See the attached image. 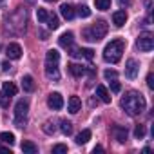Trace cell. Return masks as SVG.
<instances>
[{"label": "cell", "mask_w": 154, "mask_h": 154, "mask_svg": "<svg viewBox=\"0 0 154 154\" xmlns=\"http://www.w3.org/2000/svg\"><path fill=\"white\" fill-rule=\"evenodd\" d=\"M120 105H122V109H123V111H125L129 116L141 114V112L145 111V107H147V103H145V98H143L140 93H136V91H131V93H127V94L122 98Z\"/></svg>", "instance_id": "1"}, {"label": "cell", "mask_w": 154, "mask_h": 154, "mask_svg": "<svg viewBox=\"0 0 154 154\" xmlns=\"http://www.w3.org/2000/svg\"><path fill=\"white\" fill-rule=\"evenodd\" d=\"M125 49V42L122 38H116V40H111L105 49H103V60L109 62V63H118L122 60V53Z\"/></svg>", "instance_id": "2"}, {"label": "cell", "mask_w": 154, "mask_h": 154, "mask_svg": "<svg viewBox=\"0 0 154 154\" xmlns=\"http://www.w3.org/2000/svg\"><path fill=\"white\" fill-rule=\"evenodd\" d=\"M107 31H109V27H107V24L103 22V20H98L96 24H93L91 27H87V29H84V38L87 40V42H100L105 35H107Z\"/></svg>", "instance_id": "3"}, {"label": "cell", "mask_w": 154, "mask_h": 154, "mask_svg": "<svg viewBox=\"0 0 154 154\" xmlns=\"http://www.w3.org/2000/svg\"><path fill=\"white\" fill-rule=\"evenodd\" d=\"M27 111H29V103H27L26 100H20V102L15 105V123H17V127H24Z\"/></svg>", "instance_id": "4"}, {"label": "cell", "mask_w": 154, "mask_h": 154, "mask_svg": "<svg viewBox=\"0 0 154 154\" xmlns=\"http://www.w3.org/2000/svg\"><path fill=\"white\" fill-rule=\"evenodd\" d=\"M136 47H138L140 51H143V53L152 51V47H154V36H152L149 31L141 33V35L138 36V40H136Z\"/></svg>", "instance_id": "5"}, {"label": "cell", "mask_w": 154, "mask_h": 154, "mask_svg": "<svg viewBox=\"0 0 154 154\" xmlns=\"http://www.w3.org/2000/svg\"><path fill=\"white\" fill-rule=\"evenodd\" d=\"M47 105H49L53 111L62 109V107H63V98H62V94H60V93H51V94L47 96Z\"/></svg>", "instance_id": "6"}, {"label": "cell", "mask_w": 154, "mask_h": 154, "mask_svg": "<svg viewBox=\"0 0 154 154\" xmlns=\"http://www.w3.org/2000/svg\"><path fill=\"white\" fill-rule=\"evenodd\" d=\"M6 56L9 58V60H18L20 56H22V47L18 45V44H9L8 47H6Z\"/></svg>", "instance_id": "7"}, {"label": "cell", "mask_w": 154, "mask_h": 154, "mask_svg": "<svg viewBox=\"0 0 154 154\" xmlns=\"http://www.w3.org/2000/svg\"><path fill=\"white\" fill-rule=\"evenodd\" d=\"M138 62L136 60H127V65H125V76H127V78L129 80H134L136 78V74H138Z\"/></svg>", "instance_id": "8"}, {"label": "cell", "mask_w": 154, "mask_h": 154, "mask_svg": "<svg viewBox=\"0 0 154 154\" xmlns=\"http://www.w3.org/2000/svg\"><path fill=\"white\" fill-rule=\"evenodd\" d=\"M112 134H114V138H116L118 143H125V141H127V129H125V127L114 125V127H112Z\"/></svg>", "instance_id": "9"}, {"label": "cell", "mask_w": 154, "mask_h": 154, "mask_svg": "<svg viewBox=\"0 0 154 154\" xmlns=\"http://www.w3.org/2000/svg\"><path fill=\"white\" fill-rule=\"evenodd\" d=\"M80 107H82V102H80L78 96H71V98H69V102H67V109H69L71 114H76V112L80 111Z\"/></svg>", "instance_id": "10"}, {"label": "cell", "mask_w": 154, "mask_h": 154, "mask_svg": "<svg viewBox=\"0 0 154 154\" xmlns=\"http://www.w3.org/2000/svg\"><path fill=\"white\" fill-rule=\"evenodd\" d=\"M60 13H62V17H63L65 20H72L74 15H76L74 8H72L71 4H62V6H60Z\"/></svg>", "instance_id": "11"}, {"label": "cell", "mask_w": 154, "mask_h": 154, "mask_svg": "<svg viewBox=\"0 0 154 154\" xmlns=\"http://www.w3.org/2000/svg\"><path fill=\"white\" fill-rule=\"evenodd\" d=\"M45 76L53 82H58L60 80V71L56 69V65H47L45 63Z\"/></svg>", "instance_id": "12"}, {"label": "cell", "mask_w": 154, "mask_h": 154, "mask_svg": "<svg viewBox=\"0 0 154 154\" xmlns=\"http://www.w3.org/2000/svg\"><path fill=\"white\" fill-rule=\"evenodd\" d=\"M58 60H60V53H58L56 49H49V51L45 53V63H47V65H56Z\"/></svg>", "instance_id": "13"}, {"label": "cell", "mask_w": 154, "mask_h": 154, "mask_svg": "<svg viewBox=\"0 0 154 154\" xmlns=\"http://www.w3.org/2000/svg\"><path fill=\"white\" fill-rule=\"evenodd\" d=\"M125 22H127V13H125V11H116V13H112V24H114L116 27H122Z\"/></svg>", "instance_id": "14"}, {"label": "cell", "mask_w": 154, "mask_h": 154, "mask_svg": "<svg viewBox=\"0 0 154 154\" xmlns=\"http://www.w3.org/2000/svg\"><path fill=\"white\" fill-rule=\"evenodd\" d=\"M67 71H69L72 76H76V78H80V76L85 74V67H82V65H78V63H69V65H67Z\"/></svg>", "instance_id": "15"}, {"label": "cell", "mask_w": 154, "mask_h": 154, "mask_svg": "<svg viewBox=\"0 0 154 154\" xmlns=\"http://www.w3.org/2000/svg\"><path fill=\"white\" fill-rule=\"evenodd\" d=\"M71 56H84L87 60H93L94 56V51L93 49H72V53H69Z\"/></svg>", "instance_id": "16"}, {"label": "cell", "mask_w": 154, "mask_h": 154, "mask_svg": "<svg viewBox=\"0 0 154 154\" xmlns=\"http://www.w3.org/2000/svg\"><path fill=\"white\" fill-rule=\"evenodd\" d=\"M96 96H98L103 103H111V94H109V91H107L103 85H98V87H96Z\"/></svg>", "instance_id": "17"}, {"label": "cell", "mask_w": 154, "mask_h": 154, "mask_svg": "<svg viewBox=\"0 0 154 154\" xmlns=\"http://www.w3.org/2000/svg\"><path fill=\"white\" fill-rule=\"evenodd\" d=\"M22 89H24L26 93H31V91H35V80H33V76L26 74L24 78H22Z\"/></svg>", "instance_id": "18"}, {"label": "cell", "mask_w": 154, "mask_h": 154, "mask_svg": "<svg viewBox=\"0 0 154 154\" xmlns=\"http://www.w3.org/2000/svg\"><path fill=\"white\" fill-rule=\"evenodd\" d=\"M58 44H60L62 47H71V45H72V33H71V31L63 33V35L58 38Z\"/></svg>", "instance_id": "19"}, {"label": "cell", "mask_w": 154, "mask_h": 154, "mask_svg": "<svg viewBox=\"0 0 154 154\" xmlns=\"http://www.w3.org/2000/svg\"><path fill=\"white\" fill-rule=\"evenodd\" d=\"M91 140V131L89 129H84L78 136H76V143H78V145H84V143H87Z\"/></svg>", "instance_id": "20"}, {"label": "cell", "mask_w": 154, "mask_h": 154, "mask_svg": "<svg viewBox=\"0 0 154 154\" xmlns=\"http://www.w3.org/2000/svg\"><path fill=\"white\" fill-rule=\"evenodd\" d=\"M22 150H24L26 154H36V152H38V147H36L33 141H24V143H22Z\"/></svg>", "instance_id": "21"}, {"label": "cell", "mask_w": 154, "mask_h": 154, "mask_svg": "<svg viewBox=\"0 0 154 154\" xmlns=\"http://www.w3.org/2000/svg\"><path fill=\"white\" fill-rule=\"evenodd\" d=\"M47 26H49V29H58V26H60V22H58V17L54 15V13H49V17H47Z\"/></svg>", "instance_id": "22"}, {"label": "cell", "mask_w": 154, "mask_h": 154, "mask_svg": "<svg viewBox=\"0 0 154 154\" xmlns=\"http://www.w3.org/2000/svg\"><path fill=\"white\" fill-rule=\"evenodd\" d=\"M2 91L6 93V94H9V96H15L17 94V85L15 84H11V82H4V87H2Z\"/></svg>", "instance_id": "23"}, {"label": "cell", "mask_w": 154, "mask_h": 154, "mask_svg": "<svg viewBox=\"0 0 154 154\" xmlns=\"http://www.w3.org/2000/svg\"><path fill=\"white\" fill-rule=\"evenodd\" d=\"M60 131H62L65 136H69V134L72 132V123L67 122V120H62V122H60Z\"/></svg>", "instance_id": "24"}, {"label": "cell", "mask_w": 154, "mask_h": 154, "mask_svg": "<svg viewBox=\"0 0 154 154\" xmlns=\"http://www.w3.org/2000/svg\"><path fill=\"white\" fill-rule=\"evenodd\" d=\"M94 6L100 11H107L111 8V0H94Z\"/></svg>", "instance_id": "25"}, {"label": "cell", "mask_w": 154, "mask_h": 154, "mask_svg": "<svg viewBox=\"0 0 154 154\" xmlns=\"http://www.w3.org/2000/svg\"><path fill=\"white\" fill-rule=\"evenodd\" d=\"M0 140H2L4 143H8V145H13L15 143V134L13 132H2L0 134Z\"/></svg>", "instance_id": "26"}, {"label": "cell", "mask_w": 154, "mask_h": 154, "mask_svg": "<svg viewBox=\"0 0 154 154\" xmlns=\"http://www.w3.org/2000/svg\"><path fill=\"white\" fill-rule=\"evenodd\" d=\"M47 17H49V13H47L45 9H42V8H38V9H36V18H38V22H42V24H44V22L47 20Z\"/></svg>", "instance_id": "27"}, {"label": "cell", "mask_w": 154, "mask_h": 154, "mask_svg": "<svg viewBox=\"0 0 154 154\" xmlns=\"http://www.w3.org/2000/svg\"><path fill=\"white\" fill-rule=\"evenodd\" d=\"M9 100H11L9 94H6L4 91L0 93V105H2V107H9Z\"/></svg>", "instance_id": "28"}, {"label": "cell", "mask_w": 154, "mask_h": 154, "mask_svg": "<svg viewBox=\"0 0 154 154\" xmlns=\"http://www.w3.org/2000/svg\"><path fill=\"white\" fill-rule=\"evenodd\" d=\"M78 15H80L82 18H87V17H91V9H89L87 6H80V8H78Z\"/></svg>", "instance_id": "29"}, {"label": "cell", "mask_w": 154, "mask_h": 154, "mask_svg": "<svg viewBox=\"0 0 154 154\" xmlns=\"http://www.w3.org/2000/svg\"><path fill=\"white\" fill-rule=\"evenodd\" d=\"M62 152H67V145H63V143H56V145L53 147V154H62Z\"/></svg>", "instance_id": "30"}, {"label": "cell", "mask_w": 154, "mask_h": 154, "mask_svg": "<svg viewBox=\"0 0 154 154\" xmlns=\"http://www.w3.org/2000/svg\"><path fill=\"white\" fill-rule=\"evenodd\" d=\"M134 136H136L138 140H141V138L145 136V127H143V125H136V129H134Z\"/></svg>", "instance_id": "31"}, {"label": "cell", "mask_w": 154, "mask_h": 154, "mask_svg": "<svg viewBox=\"0 0 154 154\" xmlns=\"http://www.w3.org/2000/svg\"><path fill=\"white\" fill-rule=\"evenodd\" d=\"M103 76H105V78H107V80H114V78H116V76H118V72H116L114 69H107V71L103 72Z\"/></svg>", "instance_id": "32"}, {"label": "cell", "mask_w": 154, "mask_h": 154, "mask_svg": "<svg viewBox=\"0 0 154 154\" xmlns=\"http://www.w3.org/2000/svg\"><path fill=\"white\" fill-rule=\"evenodd\" d=\"M120 89H122V85H120V82H116V78L111 82V91L112 93H120Z\"/></svg>", "instance_id": "33"}, {"label": "cell", "mask_w": 154, "mask_h": 154, "mask_svg": "<svg viewBox=\"0 0 154 154\" xmlns=\"http://www.w3.org/2000/svg\"><path fill=\"white\" fill-rule=\"evenodd\" d=\"M44 132H45V134H53V132H54V125H51V123L47 122V123L44 125Z\"/></svg>", "instance_id": "34"}, {"label": "cell", "mask_w": 154, "mask_h": 154, "mask_svg": "<svg viewBox=\"0 0 154 154\" xmlns=\"http://www.w3.org/2000/svg\"><path fill=\"white\" fill-rule=\"evenodd\" d=\"M147 85H149V89H154V82H152V72H149V74H147Z\"/></svg>", "instance_id": "35"}, {"label": "cell", "mask_w": 154, "mask_h": 154, "mask_svg": "<svg viewBox=\"0 0 154 154\" xmlns=\"http://www.w3.org/2000/svg\"><path fill=\"white\" fill-rule=\"evenodd\" d=\"M118 2H120V6H122V8H123V6H125V8H129V6L132 4V0H118Z\"/></svg>", "instance_id": "36"}, {"label": "cell", "mask_w": 154, "mask_h": 154, "mask_svg": "<svg viewBox=\"0 0 154 154\" xmlns=\"http://www.w3.org/2000/svg\"><path fill=\"white\" fill-rule=\"evenodd\" d=\"M0 152H9V154H11V149H9V147H4V145H0Z\"/></svg>", "instance_id": "37"}, {"label": "cell", "mask_w": 154, "mask_h": 154, "mask_svg": "<svg viewBox=\"0 0 154 154\" xmlns=\"http://www.w3.org/2000/svg\"><path fill=\"white\" fill-rule=\"evenodd\" d=\"M93 152H103V147H102V145H96V147L93 149Z\"/></svg>", "instance_id": "38"}, {"label": "cell", "mask_w": 154, "mask_h": 154, "mask_svg": "<svg viewBox=\"0 0 154 154\" xmlns=\"http://www.w3.org/2000/svg\"><path fill=\"white\" fill-rule=\"evenodd\" d=\"M9 67H11L9 62H4V63H2V69H4V71H9Z\"/></svg>", "instance_id": "39"}, {"label": "cell", "mask_w": 154, "mask_h": 154, "mask_svg": "<svg viewBox=\"0 0 154 154\" xmlns=\"http://www.w3.org/2000/svg\"><path fill=\"white\" fill-rule=\"evenodd\" d=\"M40 38H42V40H47V33H45V31H40Z\"/></svg>", "instance_id": "40"}, {"label": "cell", "mask_w": 154, "mask_h": 154, "mask_svg": "<svg viewBox=\"0 0 154 154\" xmlns=\"http://www.w3.org/2000/svg\"><path fill=\"white\" fill-rule=\"evenodd\" d=\"M45 2H56V0H45Z\"/></svg>", "instance_id": "41"}, {"label": "cell", "mask_w": 154, "mask_h": 154, "mask_svg": "<svg viewBox=\"0 0 154 154\" xmlns=\"http://www.w3.org/2000/svg\"><path fill=\"white\" fill-rule=\"evenodd\" d=\"M2 2H4V0H0V4H2Z\"/></svg>", "instance_id": "42"}]
</instances>
